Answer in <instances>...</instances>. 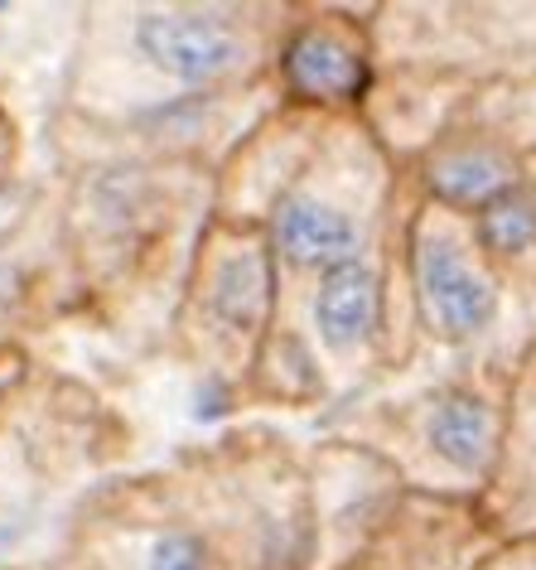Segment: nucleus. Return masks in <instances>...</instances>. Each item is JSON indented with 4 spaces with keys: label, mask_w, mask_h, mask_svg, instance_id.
<instances>
[{
    "label": "nucleus",
    "mask_w": 536,
    "mask_h": 570,
    "mask_svg": "<svg viewBox=\"0 0 536 570\" xmlns=\"http://www.w3.org/2000/svg\"><path fill=\"white\" fill-rule=\"evenodd\" d=\"M78 570H315L305 454L276 435H222L169 469L107 479L68 527Z\"/></svg>",
    "instance_id": "obj_1"
},
{
    "label": "nucleus",
    "mask_w": 536,
    "mask_h": 570,
    "mask_svg": "<svg viewBox=\"0 0 536 570\" xmlns=\"http://www.w3.org/2000/svg\"><path fill=\"white\" fill-rule=\"evenodd\" d=\"M214 213V169L92 155L73 169L63 204V247L73 256L82 301L117 315L169 281L179 301L193 242Z\"/></svg>",
    "instance_id": "obj_2"
},
{
    "label": "nucleus",
    "mask_w": 536,
    "mask_h": 570,
    "mask_svg": "<svg viewBox=\"0 0 536 570\" xmlns=\"http://www.w3.org/2000/svg\"><path fill=\"white\" fill-rule=\"evenodd\" d=\"M401 204L406 169L383 146V136L363 117L329 121L300 175L261 218L286 295L315 285L324 271L383 252L401 227Z\"/></svg>",
    "instance_id": "obj_3"
},
{
    "label": "nucleus",
    "mask_w": 536,
    "mask_h": 570,
    "mask_svg": "<svg viewBox=\"0 0 536 570\" xmlns=\"http://www.w3.org/2000/svg\"><path fill=\"white\" fill-rule=\"evenodd\" d=\"M513 363H478L416 396L383 402L348 421V440L377 450L406 489L455 493L484 503L507 450Z\"/></svg>",
    "instance_id": "obj_4"
},
{
    "label": "nucleus",
    "mask_w": 536,
    "mask_h": 570,
    "mask_svg": "<svg viewBox=\"0 0 536 570\" xmlns=\"http://www.w3.org/2000/svg\"><path fill=\"white\" fill-rule=\"evenodd\" d=\"M280 315H286V281L266 227L214 208L193 242L179 301L169 309V344L199 367L204 382L242 396L251 363Z\"/></svg>",
    "instance_id": "obj_5"
},
{
    "label": "nucleus",
    "mask_w": 536,
    "mask_h": 570,
    "mask_svg": "<svg viewBox=\"0 0 536 570\" xmlns=\"http://www.w3.org/2000/svg\"><path fill=\"white\" fill-rule=\"evenodd\" d=\"M286 24L290 6H136L121 16V49L165 97L257 92L271 88Z\"/></svg>",
    "instance_id": "obj_6"
},
{
    "label": "nucleus",
    "mask_w": 536,
    "mask_h": 570,
    "mask_svg": "<svg viewBox=\"0 0 536 570\" xmlns=\"http://www.w3.org/2000/svg\"><path fill=\"white\" fill-rule=\"evenodd\" d=\"M397 285L411 338L449 353L478 348L507 309V285L478 252L469 218L420 204L411 194L397 227Z\"/></svg>",
    "instance_id": "obj_7"
},
{
    "label": "nucleus",
    "mask_w": 536,
    "mask_h": 570,
    "mask_svg": "<svg viewBox=\"0 0 536 570\" xmlns=\"http://www.w3.org/2000/svg\"><path fill=\"white\" fill-rule=\"evenodd\" d=\"M397 237L383 252H368L358 262L324 271L315 285H305V320L300 330L329 377H344V402H353L373 377L406 367L397 348Z\"/></svg>",
    "instance_id": "obj_8"
},
{
    "label": "nucleus",
    "mask_w": 536,
    "mask_h": 570,
    "mask_svg": "<svg viewBox=\"0 0 536 570\" xmlns=\"http://www.w3.org/2000/svg\"><path fill=\"white\" fill-rule=\"evenodd\" d=\"M377 92V24L338 6L290 10L271 59V97L309 117H363Z\"/></svg>",
    "instance_id": "obj_9"
},
{
    "label": "nucleus",
    "mask_w": 536,
    "mask_h": 570,
    "mask_svg": "<svg viewBox=\"0 0 536 570\" xmlns=\"http://www.w3.org/2000/svg\"><path fill=\"white\" fill-rule=\"evenodd\" d=\"M498 541L478 498L401 489L348 570H478Z\"/></svg>",
    "instance_id": "obj_10"
},
{
    "label": "nucleus",
    "mask_w": 536,
    "mask_h": 570,
    "mask_svg": "<svg viewBox=\"0 0 536 570\" xmlns=\"http://www.w3.org/2000/svg\"><path fill=\"white\" fill-rule=\"evenodd\" d=\"M532 165H536L532 155H522L503 131H493L488 121H478L474 111L459 107L401 169L411 198L459 213V218H474L498 194L527 184L536 175Z\"/></svg>",
    "instance_id": "obj_11"
},
{
    "label": "nucleus",
    "mask_w": 536,
    "mask_h": 570,
    "mask_svg": "<svg viewBox=\"0 0 536 570\" xmlns=\"http://www.w3.org/2000/svg\"><path fill=\"white\" fill-rule=\"evenodd\" d=\"M484 512L503 537L536 532V338L513 358V406H507L503 469L484 498Z\"/></svg>",
    "instance_id": "obj_12"
},
{
    "label": "nucleus",
    "mask_w": 536,
    "mask_h": 570,
    "mask_svg": "<svg viewBox=\"0 0 536 570\" xmlns=\"http://www.w3.org/2000/svg\"><path fill=\"white\" fill-rule=\"evenodd\" d=\"M334 392L329 367L319 363V353L309 348L305 330L290 315H280L271 338L261 344L257 363L247 373L242 396L247 402H266V406H315Z\"/></svg>",
    "instance_id": "obj_13"
},
{
    "label": "nucleus",
    "mask_w": 536,
    "mask_h": 570,
    "mask_svg": "<svg viewBox=\"0 0 536 570\" xmlns=\"http://www.w3.org/2000/svg\"><path fill=\"white\" fill-rule=\"evenodd\" d=\"M474 242L488 256V266L503 276L507 291H536V175L517 189L498 194L474 218Z\"/></svg>",
    "instance_id": "obj_14"
},
{
    "label": "nucleus",
    "mask_w": 536,
    "mask_h": 570,
    "mask_svg": "<svg viewBox=\"0 0 536 570\" xmlns=\"http://www.w3.org/2000/svg\"><path fill=\"white\" fill-rule=\"evenodd\" d=\"M30 291H34V276L24 271V262L0 252V320L20 315L24 301H30Z\"/></svg>",
    "instance_id": "obj_15"
},
{
    "label": "nucleus",
    "mask_w": 536,
    "mask_h": 570,
    "mask_svg": "<svg viewBox=\"0 0 536 570\" xmlns=\"http://www.w3.org/2000/svg\"><path fill=\"white\" fill-rule=\"evenodd\" d=\"M478 570H536V532L503 537L498 547L484 556V566Z\"/></svg>",
    "instance_id": "obj_16"
},
{
    "label": "nucleus",
    "mask_w": 536,
    "mask_h": 570,
    "mask_svg": "<svg viewBox=\"0 0 536 570\" xmlns=\"http://www.w3.org/2000/svg\"><path fill=\"white\" fill-rule=\"evenodd\" d=\"M24 373H30V363H24V353L20 348H10V344H0V406L10 402V392L24 382Z\"/></svg>",
    "instance_id": "obj_17"
},
{
    "label": "nucleus",
    "mask_w": 536,
    "mask_h": 570,
    "mask_svg": "<svg viewBox=\"0 0 536 570\" xmlns=\"http://www.w3.org/2000/svg\"><path fill=\"white\" fill-rule=\"evenodd\" d=\"M24 532V518L20 522H0V547H10V541H16Z\"/></svg>",
    "instance_id": "obj_18"
},
{
    "label": "nucleus",
    "mask_w": 536,
    "mask_h": 570,
    "mask_svg": "<svg viewBox=\"0 0 536 570\" xmlns=\"http://www.w3.org/2000/svg\"><path fill=\"white\" fill-rule=\"evenodd\" d=\"M53 570H78V566H73V561H68V556H63V561H59V566H53Z\"/></svg>",
    "instance_id": "obj_19"
}]
</instances>
